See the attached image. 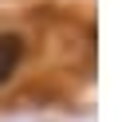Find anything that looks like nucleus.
I'll return each mask as SVG.
<instances>
[{"mask_svg": "<svg viewBox=\"0 0 122 122\" xmlns=\"http://www.w3.org/2000/svg\"><path fill=\"white\" fill-rule=\"evenodd\" d=\"M24 63V40L16 32H0V83H8Z\"/></svg>", "mask_w": 122, "mask_h": 122, "instance_id": "f257e3e1", "label": "nucleus"}]
</instances>
